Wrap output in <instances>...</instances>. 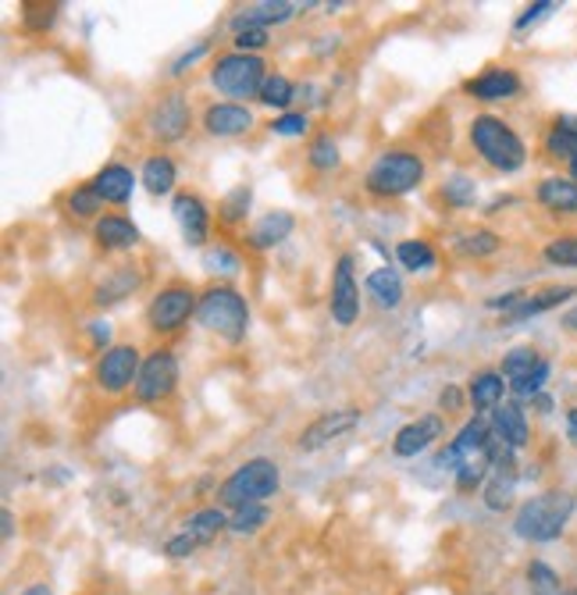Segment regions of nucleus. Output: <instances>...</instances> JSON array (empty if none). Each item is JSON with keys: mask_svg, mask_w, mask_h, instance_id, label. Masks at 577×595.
Segmentation results:
<instances>
[{"mask_svg": "<svg viewBox=\"0 0 577 595\" xmlns=\"http://www.w3.org/2000/svg\"><path fill=\"white\" fill-rule=\"evenodd\" d=\"M140 182L151 197H168L171 189H176L179 182V168L176 160H171L168 154H151L143 160V171H140Z\"/></svg>", "mask_w": 577, "mask_h": 595, "instance_id": "obj_26", "label": "nucleus"}, {"mask_svg": "<svg viewBox=\"0 0 577 595\" xmlns=\"http://www.w3.org/2000/svg\"><path fill=\"white\" fill-rule=\"evenodd\" d=\"M182 532H190L200 546H211L221 532H228V510L225 507H200L196 513L185 517Z\"/></svg>", "mask_w": 577, "mask_h": 595, "instance_id": "obj_29", "label": "nucleus"}, {"mask_svg": "<svg viewBox=\"0 0 577 595\" xmlns=\"http://www.w3.org/2000/svg\"><path fill=\"white\" fill-rule=\"evenodd\" d=\"M503 247V236L492 233V228H471V233H460L456 236V250H460L464 257H492L495 250Z\"/></svg>", "mask_w": 577, "mask_h": 595, "instance_id": "obj_36", "label": "nucleus"}, {"mask_svg": "<svg viewBox=\"0 0 577 595\" xmlns=\"http://www.w3.org/2000/svg\"><path fill=\"white\" fill-rule=\"evenodd\" d=\"M531 407L539 410V414H549V410H553V400H549L545 392H542V396H534V400H531Z\"/></svg>", "mask_w": 577, "mask_h": 595, "instance_id": "obj_53", "label": "nucleus"}, {"mask_svg": "<svg viewBox=\"0 0 577 595\" xmlns=\"http://www.w3.org/2000/svg\"><path fill=\"white\" fill-rule=\"evenodd\" d=\"M442 200H446L449 207L464 211V207H474L478 200V186L467 179V175H453V179H446V186H442Z\"/></svg>", "mask_w": 577, "mask_h": 595, "instance_id": "obj_41", "label": "nucleus"}, {"mask_svg": "<svg viewBox=\"0 0 577 595\" xmlns=\"http://www.w3.org/2000/svg\"><path fill=\"white\" fill-rule=\"evenodd\" d=\"M193 126V104L185 97L182 90H171L165 93L146 115V132L157 140V143H179L185 132Z\"/></svg>", "mask_w": 577, "mask_h": 595, "instance_id": "obj_10", "label": "nucleus"}, {"mask_svg": "<svg viewBox=\"0 0 577 595\" xmlns=\"http://www.w3.org/2000/svg\"><path fill=\"white\" fill-rule=\"evenodd\" d=\"M442 431H446V417H442V414H424V417H418V421L402 425V428L396 431L393 453L402 456V460L418 456V453L428 450V445H435V442L442 439Z\"/></svg>", "mask_w": 577, "mask_h": 595, "instance_id": "obj_17", "label": "nucleus"}, {"mask_svg": "<svg viewBox=\"0 0 577 595\" xmlns=\"http://www.w3.org/2000/svg\"><path fill=\"white\" fill-rule=\"evenodd\" d=\"M467 140H471L474 154L485 160L492 171L514 175L528 165V146L517 136V129L500 115H474L467 126Z\"/></svg>", "mask_w": 577, "mask_h": 595, "instance_id": "obj_1", "label": "nucleus"}, {"mask_svg": "<svg viewBox=\"0 0 577 595\" xmlns=\"http://www.w3.org/2000/svg\"><path fill=\"white\" fill-rule=\"evenodd\" d=\"M514 489H517V478L514 475H489L485 489H481V496H485V507L503 513L514 507Z\"/></svg>", "mask_w": 577, "mask_h": 595, "instance_id": "obj_40", "label": "nucleus"}, {"mask_svg": "<svg viewBox=\"0 0 577 595\" xmlns=\"http://www.w3.org/2000/svg\"><path fill=\"white\" fill-rule=\"evenodd\" d=\"M11 532H15V513L4 510V538H11Z\"/></svg>", "mask_w": 577, "mask_h": 595, "instance_id": "obj_56", "label": "nucleus"}, {"mask_svg": "<svg viewBox=\"0 0 577 595\" xmlns=\"http://www.w3.org/2000/svg\"><path fill=\"white\" fill-rule=\"evenodd\" d=\"M506 392H509V382L500 374V371H478L471 382H467V403L478 410V414H492L500 403H506Z\"/></svg>", "mask_w": 577, "mask_h": 595, "instance_id": "obj_24", "label": "nucleus"}, {"mask_svg": "<svg viewBox=\"0 0 577 595\" xmlns=\"http://www.w3.org/2000/svg\"><path fill=\"white\" fill-rule=\"evenodd\" d=\"M549 374H553V364L542 360L531 374L517 378V382H509V392H514L517 400H534V396H542V392H545V382H549Z\"/></svg>", "mask_w": 577, "mask_h": 595, "instance_id": "obj_42", "label": "nucleus"}, {"mask_svg": "<svg viewBox=\"0 0 577 595\" xmlns=\"http://www.w3.org/2000/svg\"><path fill=\"white\" fill-rule=\"evenodd\" d=\"M257 126V118L247 104H232V100H218L204 111V132L214 140H232V136H247V132Z\"/></svg>", "mask_w": 577, "mask_h": 595, "instance_id": "obj_16", "label": "nucleus"}, {"mask_svg": "<svg viewBox=\"0 0 577 595\" xmlns=\"http://www.w3.org/2000/svg\"><path fill=\"white\" fill-rule=\"evenodd\" d=\"M542 257L556 267H577V236H556L545 242Z\"/></svg>", "mask_w": 577, "mask_h": 595, "instance_id": "obj_44", "label": "nucleus"}, {"mask_svg": "<svg viewBox=\"0 0 577 595\" xmlns=\"http://www.w3.org/2000/svg\"><path fill=\"white\" fill-rule=\"evenodd\" d=\"M93 242L104 253H125L132 247H140V228L132 225L125 214H104V218L93 225Z\"/></svg>", "mask_w": 577, "mask_h": 595, "instance_id": "obj_20", "label": "nucleus"}, {"mask_svg": "<svg viewBox=\"0 0 577 595\" xmlns=\"http://www.w3.org/2000/svg\"><path fill=\"white\" fill-rule=\"evenodd\" d=\"M250 204H253V189H250V182L236 186L232 193H225V197H221V204H218V222H221L225 228L243 225V222H247V214H250Z\"/></svg>", "mask_w": 577, "mask_h": 595, "instance_id": "obj_33", "label": "nucleus"}, {"mask_svg": "<svg viewBox=\"0 0 577 595\" xmlns=\"http://www.w3.org/2000/svg\"><path fill=\"white\" fill-rule=\"evenodd\" d=\"M179 382H182V371H179L176 349L157 346L143 357V368H140L132 396H136L140 403H165V400L176 396Z\"/></svg>", "mask_w": 577, "mask_h": 595, "instance_id": "obj_8", "label": "nucleus"}, {"mask_svg": "<svg viewBox=\"0 0 577 595\" xmlns=\"http://www.w3.org/2000/svg\"><path fill=\"white\" fill-rule=\"evenodd\" d=\"M196 304L200 293H193V286L185 282H168L165 289H157V296L146 304V329L154 335H176L179 329L190 324V318H196Z\"/></svg>", "mask_w": 577, "mask_h": 595, "instance_id": "obj_7", "label": "nucleus"}, {"mask_svg": "<svg viewBox=\"0 0 577 595\" xmlns=\"http://www.w3.org/2000/svg\"><path fill=\"white\" fill-rule=\"evenodd\" d=\"M577 289L574 286H549V289H542V293H531V296H525L509 314H503V321L509 324V321H525V318H534V314H545V310H553V307H560V304H567L570 296H574Z\"/></svg>", "mask_w": 577, "mask_h": 595, "instance_id": "obj_28", "label": "nucleus"}, {"mask_svg": "<svg viewBox=\"0 0 577 595\" xmlns=\"http://www.w3.org/2000/svg\"><path fill=\"white\" fill-rule=\"evenodd\" d=\"M464 400H467V392H464V389L446 385V389L438 392V410H442V414H460V410H464Z\"/></svg>", "mask_w": 577, "mask_h": 595, "instance_id": "obj_48", "label": "nucleus"}, {"mask_svg": "<svg viewBox=\"0 0 577 595\" xmlns=\"http://www.w3.org/2000/svg\"><path fill=\"white\" fill-rule=\"evenodd\" d=\"M364 289L382 310H396L402 304V278L393 272V267H374L364 282Z\"/></svg>", "mask_w": 577, "mask_h": 595, "instance_id": "obj_30", "label": "nucleus"}, {"mask_svg": "<svg viewBox=\"0 0 577 595\" xmlns=\"http://www.w3.org/2000/svg\"><path fill=\"white\" fill-rule=\"evenodd\" d=\"M196 549H204V546H200L190 532H179V535H171L168 543H165V557H171V560H185V557H193Z\"/></svg>", "mask_w": 577, "mask_h": 595, "instance_id": "obj_46", "label": "nucleus"}, {"mask_svg": "<svg viewBox=\"0 0 577 595\" xmlns=\"http://www.w3.org/2000/svg\"><path fill=\"white\" fill-rule=\"evenodd\" d=\"M264 47H267V29H243V33H236V39H232L236 53H257Z\"/></svg>", "mask_w": 577, "mask_h": 595, "instance_id": "obj_47", "label": "nucleus"}, {"mask_svg": "<svg viewBox=\"0 0 577 595\" xmlns=\"http://www.w3.org/2000/svg\"><path fill=\"white\" fill-rule=\"evenodd\" d=\"M489 442H492V421H485L481 414H474L471 421L456 431V439L446 445V450L438 453V467H449L453 475H456V471H460L467 460L489 456Z\"/></svg>", "mask_w": 577, "mask_h": 595, "instance_id": "obj_12", "label": "nucleus"}, {"mask_svg": "<svg viewBox=\"0 0 577 595\" xmlns=\"http://www.w3.org/2000/svg\"><path fill=\"white\" fill-rule=\"evenodd\" d=\"M196 321H200V329L218 335L221 343L239 346L250 332V304L236 286L214 282V286H207L204 293H200Z\"/></svg>", "mask_w": 577, "mask_h": 595, "instance_id": "obj_2", "label": "nucleus"}, {"mask_svg": "<svg viewBox=\"0 0 577 595\" xmlns=\"http://www.w3.org/2000/svg\"><path fill=\"white\" fill-rule=\"evenodd\" d=\"M300 11V4H292V0H264V4H247L239 8L232 15V33H243V29H267V25H281L289 22L292 15Z\"/></svg>", "mask_w": 577, "mask_h": 595, "instance_id": "obj_19", "label": "nucleus"}, {"mask_svg": "<svg viewBox=\"0 0 577 595\" xmlns=\"http://www.w3.org/2000/svg\"><path fill=\"white\" fill-rule=\"evenodd\" d=\"M292 100H297V83H292L289 75H281V72L267 75V83L261 90V104L272 107V111H278V115H286L292 107Z\"/></svg>", "mask_w": 577, "mask_h": 595, "instance_id": "obj_34", "label": "nucleus"}, {"mask_svg": "<svg viewBox=\"0 0 577 595\" xmlns=\"http://www.w3.org/2000/svg\"><path fill=\"white\" fill-rule=\"evenodd\" d=\"M278 489H281V471L275 460L253 456L218 485V507L239 510L250 503H267L272 496H278Z\"/></svg>", "mask_w": 577, "mask_h": 595, "instance_id": "obj_5", "label": "nucleus"}, {"mask_svg": "<svg viewBox=\"0 0 577 595\" xmlns=\"http://www.w3.org/2000/svg\"><path fill=\"white\" fill-rule=\"evenodd\" d=\"M567 439L577 445V407H570V410H567Z\"/></svg>", "mask_w": 577, "mask_h": 595, "instance_id": "obj_52", "label": "nucleus"}, {"mask_svg": "<svg viewBox=\"0 0 577 595\" xmlns=\"http://www.w3.org/2000/svg\"><path fill=\"white\" fill-rule=\"evenodd\" d=\"M421 182H424V157L413 151H402V146H396V151H382L371 160V168L364 175L368 197H378V200L407 197Z\"/></svg>", "mask_w": 577, "mask_h": 595, "instance_id": "obj_4", "label": "nucleus"}, {"mask_svg": "<svg viewBox=\"0 0 577 595\" xmlns=\"http://www.w3.org/2000/svg\"><path fill=\"white\" fill-rule=\"evenodd\" d=\"M545 157L553 160H563V165H570V157L577 151V129H574V115H556L553 121H549L545 129Z\"/></svg>", "mask_w": 577, "mask_h": 595, "instance_id": "obj_27", "label": "nucleus"}, {"mask_svg": "<svg viewBox=\"0 0 577 595\" xmlns=\"http://www.w3.org/2000/svg\"><path fill=\"white\" fill-rule=\"evenodd\" d=\"M560 595H577V588H563Z\"/></svg>", "mask_w": 577, "mask_h": 595, "instance_id": "obj_58", "label": "nucleus"}, {"mask_svg": "<svg viewBox=\"0 0 577 595\" xmlns=\"http://www.w3.org/2000/svg\"><path fill=\"white\" fill-rule=\"evenodd\" d=\"M549 11H556V4L553 0H542V4H528L525 8V15L517 19V29H528V25H534V22H542Z\"/></svg>", "mask_w": 577, "mask_h": 595, "instance_id": "obj_50", "label": "nucleus"}, {"mask_svg": "<svg viewBox=\"0 0 577 595\" xmlns=\"http://www.w3.org/2000/svg\"><path fill=\"white\" fill-rule=\"evenodd\" d=\"M574 129H577V115H574ZM567 171H570V179L577 182V151H574V157H570V165H567Z\"/></svg>", "mask_w": 577, "mask_h": 595, "instance_id": "obj_57", "label": "nucleus"}, {"mask_svg": "<svg viewBox=\"0 0 577 595\" xmlns=\"http://www.w3.org/2000/svg\"><path fill=\"white\" fill-rule=\"evenodd\" d=\"M574 507H577V499L563 489L539 492V496H531L528 503H520L517 517H514V532H517V538H525V543H534V546L556 543V538L567 532Z\"/></svg>", "mask_w": 577, "mask_h": 595, "instance_id": "obj_3", "label": "nucleus"}, {"mask_svg": "<svg viewBox=\"0 0 577 595\" xmlns=\"http://www.w3.org/2000/svg\"><path fill=\"white\" fill-rule=\"evenodd\" d=\"M64 211H69V218L75 222H93L97 225L104 218V200L97 197V189L89 182L69 189V197H64Z\"/></svg>", "mask_w": 577, "mask_h": 595, "instance_id": "obj_31", "label": "nucleus"}, {"mask_svg": "<svg viewBox=\"0 0 577 595\" xmlns=\"http://www.w3.org/2000/svg\"><path fill=\"white\" fill-rule=\"evenodd\" d=\"M89 332H93V343H97L100 354H104V349H111V324H107V321H93Z\"/></svg>", "mask_w": 577, "mask_h": 595, "instance_id": "obj_51", "label": "nucleus"}, {"mask_svg": "<svg viewBox=\"0 0 577 595\" xmlns=\"http://www.w3.org/2000/svg\"><path fill=\"white\" fill-rule=\"evenodd\" d=\"M492 431L509 445V450H525V445L531 442L528 414L517 400H506L492 410Z\"/></svg>", "mask_w": 577, "mask_h": 595, "instance_id": "obj_22", "label": "nucleus"}, {"mask_svg": "<svg viewBox=\"0 0 577 595\" xmlns=\"http://www.w3.org/2000/svg\"><path fill=\"white\" fill-rule=\"evenodd\" d=\"M306 129H311V118H306L303 111H286V115H278L272 121V132L275 136H306Z\"/></svg>", "mask_w": 577, "mask_h": 595, "instance_id": "obj_45", "label": "nucleus"}, {"mask_svg": "<svg viewBox=\"0 0 577 595\" xmlns=\"http://www.w3.org/2000/svg\"><path fill=\"white\" fill-rule=\"evenodd\" d=\"M560 324H563V329H567V332H577V307H570L567 314L560 318Z\"/></svg>", "mask_w": 577, "mask_h": 595, "instance_id": "obj_54", "label": "nucleus"}, {"mask_svg": "<svg viewBox=\"0 0 577 595\" xmlns=\"http://www.w3.org/2000/svg\"><path fill=\"white\" fill-rule=\"evenodd\" d=\"M267 521H272L267 503H250V507H239V510L228 513V532L232 535H257Z\"/></svg>", "mask_w": 577, "mask_h": 595, "instance_id": "obj_38", "label": "nucleus"}, {"mask_svg": "<svg viewBox=\"0 0 577 595\" xmlns=\"http://www.w3.org/2000/svg\"><path fill=\"white\" fill-rule=\"evenodd\" d=\"M292 228H297V214L292 211H267L264 218H257L247 228V247L253 253H267L281 247L292 236Z\"/></svg>", "mask_w": 577, "mask_h": 595, "instance_id": "obj_18", "label": "nucleus"}, {"mask_svg": "<svg viewBox=\"0 0 577 595\" xmlns=\"http://www.w3.org/2000/svg\"><path fill=\"white\" fill-rule=\"evenodd\" d=\"M207 50H211V39H200V44H196L193 50H185L182 58H179L176 64H171V75H185V72H190V64H196Z\"/></svg>", "mask_w": 577, "mask_h": 595, "instance_id": "obj_49", "label": "nucleus"}, {"mask_svg": "<svg viewBox=\"0 0 577 595\" xmlns=\"http://www.w3.org/2000/svg\"><path fill=\"white\" fill-rule=\"evenodd\" d=\"M143 286V267L136 264H118L111 267V272L104 275V282L97 289H93V304L97 307H115V304H122L125 296H132Z\"/></svg>", "mask_w": 577, "mask_h": 595, "instance_id": "obj_23", "label": "nucleus"}, {"mask_svg": "<svg viewBox=\"0 0 577 595\" xmlns=\"http://www.w3.org/2000/svg\"><path fill=\"white\" fill-rule=\"evenodd\" d=\"M267 64L261 53H236L228 50L218 61L211 64V86L228 97L232 104H247V100H261V90L267 83Z\"/></svg>", "mask_w": 577, "mask_h": 595, "instance_id": "obj_6", "label": "nucleus"}, {"mask_svg": "<svg viewBox=\"0 0 577 595\" xmlns=\"http://www.w3.org/2000/svg\"><path fill=\"white\" fill-rule=\"evenodd\" d=\"M136 182H140V179L132 175V168L118 165V160H111V165H104V168L89 179V186L97 189V197L104 200V204H115V207L129 204Z\"/></svg>", "mask_w": 577, "mask_h": 595, "instance_id": "obj_21", "label": "nucleus"}, {"mask_svg": "<svg viewBox=\"0 0 577 595\" xmlns=\"http://www.w3.org/2000/svg\"><path fill=\"white\" fill-rule=\"evenodd\" d=\"M528 581H531L534 595H560L563 592V578L545 560H531L528 563Z\"/></svg>", "mask_w": 577, "mask_h": 595, "instance_id": "obj_43", "label": "nucleus"}, {"mask_svg": "<svg viewBox=\"0 0 577 595\" xmlns=\"http://www.w3.org/2000/svg\"><path fill=\"white\" fill-rule=\"evenodd\" d=\"M545 357L539 354L534 346H514L509 354L503 357V364H500V374L506 378V382H517V378H525V374H531L534 368H539Z\"/></svg>", "mask_w": 577, "mask_h": 595, "instance_id": "obj_37", "label": "nucleus"}, {"mask_svg": "<svg viewBox=\"0 0 577 595\" xmlns=\"http://www.w3.org/2000/svg\"><path fill=\"white\" fill-rule=\"evenodd\" d=\"M204 272L218 275V278H236L243 272V257H239L232 247H225V242H214V247L204 250Z\"/></svg>", "mask_w": 577, "mask_h": 595, "instance_id": "obj_35", "label": "nucleus"}, {"mask_svg": "<svg viewBox=\"0 0 577 595\" xmlns=\"http://www.w3.org/2000/svg\"><path fill=\"white\" fill-rule=\"evenodd\" d=\"M22 595H53V592H50V585H44V581H36V585H29Z\"/></svg>", "mask_w": 577, "mask_h": 595, "instance_id": "obj_55", "label": "nucleus"}, {"mask_svg": "<svg viewBox=\"0 0 577 595\" xmlns=\"http://www.w3.org/2000/svg\"><path fill=\"white\" fill-rule=\"evenodd\" d=\"M140 368H143L140 346H132V343H115L111 349H104V354H100L93 378H97V389L107 392V396H122V392L136 389Z\"/></svg>", "mask_w": 577, "mask_h": 595, "instance_id": "obj_9", "label": "nucleus"}, {"mask_svg": "<svg viewBox=\"0 0 577 595\" xmlns=\"http://www.w3.org/2000/svg\"><path fill=\"white\" fill-rule=\"evenodd\" d=\"M328 314L339 329H350L360 318V286L353 278V253H342L332 272V296H328Z\"/></svg>", "mask_w": 577, "mask_h": 595, "instance_id": "obj_11", "label": "nucleus"}, {"mask_svg": "<svg viewBox=\"0 0 577 595\" xmlns=\"http://www.w3.org/2000/svg\"><path fill=\"white\" fill-rule=\"evenodd\" d=\"M357 425H360V410H357V407L325 410V414H317L314 421L300 431L297 445H300L303 453H317V450H325L328 442L342 439V436H350V431H353Z\"/></svg>", "mask_w": 577, "mask_h": 595, "instance_id": "obj_14", "label": "nucleus"}, {"mask_svg": "<svg viewBox=\"0 0 577 595\" xmlns=\"http://www.w3.org/2000/svg\"><path fill=\"white\" fill-rule=\"evenodd\" d=\"M534 200L553 214H577V182L570 175H549L534 189Z\"/></svg>", "mask_w": 577, "mask_h": 595, "instance_id": "obj_25", "label": "nucleus"}, {"mask_svg": "<svg viewBox=\"0 0 577 595\" xmlns=\"http://www.w3.org/2000/svg\"><path fill=\"white\" fill-rule=\"evenodd\" d=\"M520 75L514 69H503V64H492V69L478 72L474 79H467L464 83V93L471 100H481V104H500V100H514L520 93Z\"/></svg>", "mask_w": 577, "mask_h": 595, "instance_id": "obj_15", "label": "nucleus"}, {"mask_svg": "<svg viewBox=\"0 0 577 595\" xmlns=\"http://www.w3.org/2000/svg\"><path fill=\"white\" fill-rule=\"evenodd\" d=\"M396 261L399 267H407V272H432V267L438 264V253L428 239H402L396 242Z\"/></svg>", "mask_w": 577, "mask_h": 595, "instance_id": "obj_32", "label": "nucleus"}, {"mask_svg": "<svg viewBox=\"0 0 577 595\" xmlns=\"http://www.w3.org/2000/svg\"><path fill=\"white\" fill-rule=\"evenodd\" d=\"M339 160H342L339 143L332 140V132H317L311 146H306V165L314 171H332V168H339Z\"/></svg>", "mask_w": 577, "mask_h": 595, "instance_id": "obj_39", "label": "nucleus"}, {"mask_svg": "<svg viewBox=\"0 0 577 595\" xmlns=\"http://www.w3.org/2000/svg\"><path fill=\"white\" fill-rule=\"evenodd\" d=\"M171 218H176L185 247H204L207 250V239H211V207L204 204V197L190 193V189H182V193L171 197Z\"/></svg>", "mask_w": 577, "mask_h": 595, "instance_id": "obj_13", "label": "nucleus"}]
</instances>
